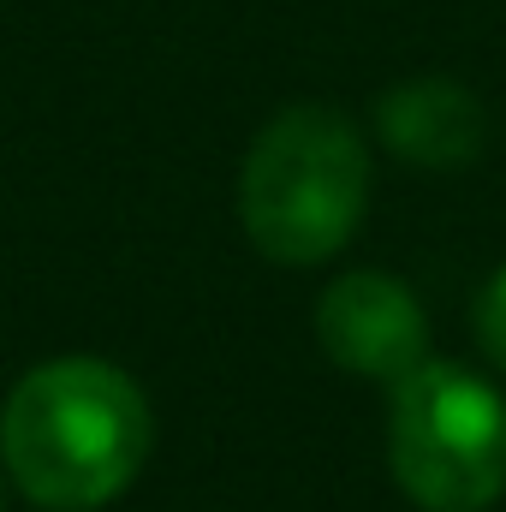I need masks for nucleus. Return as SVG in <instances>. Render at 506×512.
<instances>
[{"label": "nucleus", "mask_w": 506, "mask_h": 512, "mask_svg": "<svg viewBox=\"0 0 506 512\" xmlns=\"http://www.w3.org/2000/svg\"><path fill=\"white\" fill-rule=\"evenodd\" d=\"M149 435V399L108 358L36 364L0 411V459L48 512L108 507L143 471Z\"/></svg>", "instance_id": "1"}, {"label": "nucleus", "mask_w": 506, "mask_h": 512, "mask_svg": "<svg viewBox=\"0 0 506 512\" xmlns=\"http://www.w3.org/2000/svg\"><path fill=\"white\" fill-rule=\"evenodd\" d=\"M370 203V149L334 108L274 114L239 173V221L274 262L310 268L340 251Z\"/></svg>", "instance_id": "2"}, {"label": "nucleus", "mask_w": 506, "mask_h": 512, "mask_svg": "<svg viewBox=\"0 0 506 512\" xmlns=\"http://www.w3.org/2000/svg\"><path fill=\"white\" fill-rule=\"evenodd\" d=\"M387 459L423 512H483L506 489V399L459 364L423 358L393 382Z\"/></svg>", "instance_id": "3"}, {"label": "nucleus", "mask_w": 506, "mask_h": 512, "mask_svg": "<svg viewBox=\"0 0 506 512\" xmlns=\"http://www.w3.org/2000/svg\"><path fill=\"white\" fill-rule=\"evenodd\" d=\"M322 352L370 382H399L429 358V328L417 298L393 274H346L316 298Z\"/></svg>", "instance_id": "4"}, {"label": "nucleus", "mask_w": 506, "mask_h": 512, "mask_svg": "<svg viewBox=\"0 0 506 512\" xmlns=\"http://www.w3.org/2000/svg\"><path fill=\"white\" fill-rule=\"evenodd\" d=\"M381 143L417 167H465L483 149V102L453 78H411L376 102Z\"/></svg>", "instance_id": "5"}, {"label": "nucleus", "mask_w": 506, "mask_h": 512, "mask_svg": "<svg viewBox=\"0 0 506 512\" xmlns=\"http://www.w3.org/2000/svg\"><path fill=\"white\" fill-rule=\"evenodd\" d=\"M477 340H483L489 364L506 370V268L483 286V298H477Z\"/></svg>", "instance_id": "6"}, {"label": "nucleus", "mask_w": 506, "mask_h": 512, "mask_svg": "<svg viewBox=\"0 0 506 512\" xmlns=\"http://www.w3.org/2000/svg\"><path fill=\"white\" fill-rule=\"evenodd\" d=\"M0 512H6V501H0Z\"/></svg>", "instance_id": "7"}]
</instances>
